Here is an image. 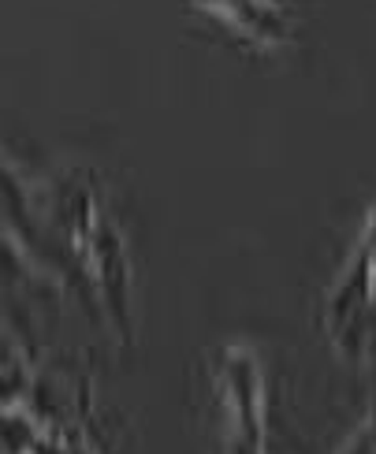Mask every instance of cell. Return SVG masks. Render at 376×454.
Instances as JSON below:
<instances>
[{"label": "cell", "mask_w": 376, "mask_h": 454, "mask_svg": "<svg viewBox=\"0 0 376 454\" xmlns=\"http://www.w3.org/2000/svg\"><path fill=\"white\" fill-rule=\"evenodd\" d=\"M205 4H213L216 12L235 19L239 27L254 30L257 37H269V42H279L287 34V15L272 0H205Z\"/></svg>", "instance_id": "cell-2"}, {"label": "cell", "mask_w": 376, "mask_h": 454, "mask_svg": "<svg viewBox=\"0 0 376 454\" xmlns=\"http://www.w3.org/2000/svg\"><path fill=\"white\" fill-rule=\"evenodd\" d=\"M223 403H228V450L265 454V413H261L257 357L242 347L223 354Z\"/></svg>", "instance_id": "cell-1"}]
</instances>
